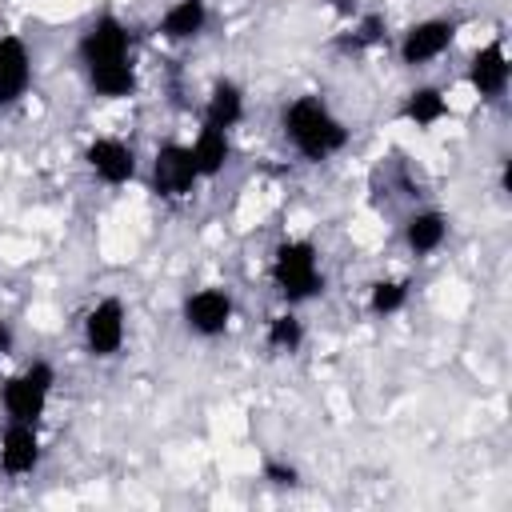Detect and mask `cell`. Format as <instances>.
<instances>
[{
  "mask_svg": "<svg viewBox=\"0 0 512 512\" xmlns=\"http://www.w3.org/2000/svg\"><path fill=\"white\" fill-rule=\"evenodd\" d=\"M84 348L100 360H108L124 348V304L116 296L96 300V308L84 316Z\"/></svg>",
  "mask_w": 512,
  "mask_h": 512,
  "instance_id": "6",
  "label": "cell"
},
{
  "mask_svg": "<svg viewBox=\"0 0 512 512\" xmlns=\"http://www.w3.org/2000/svg\"><path fill=\"white\" fill-rule=\"evenodd\" d=\"M272 284L280 288V296L288 304H300V300H312L320 288H324V276H320V256L308 240H284L272 256Z\"/></svg>",
  "mask_w": 512,
  "mask_h": 512,
  "instance_id": "3",
  "label": "cell"
},
{
  "mask_svg": "<svg viewBox=\"0 0 512 512\" xmlns=\"http://www.w3.org/2000/svg\"><path fill=\"white\" fill-rule=\"evenodd\" d=\"M232 320V296L224 288H200L184 300V324L196 332V336H220Z\"/></svg>",
  "mask_w": 512,
  "mask_h": 512,
  "instance_id": "9",
  "label": "cell"
},
{
  "mask_svg": "<svg viewBox=\"0 0 512 512\" xmlns=\"http://www.w3.org/2000/svg\"><path fill=\"white\" fill-rule=\"evenodd\" d=\"M508 80H512V64H508V52H504L500 40H492V44H484V48L472 52V60H468V84H472L476 96L496 100V96L508 92Z\"/></svg>",
  "mask_w": 512,
  "mask_h": 512,
  "instance_id": "8",
  "label": "cell"
},
{
  "mask_svg": "<svg viewBox=\"0 0 512 512\" xmlns=\"http://www.w3.org/2000/svg\"><path fill=\"white\" fill-rule=\"evenodd\" d=\"M284 136L304 160H328L348 144V128L320 96H296L284 108Z\"/></svg>",
  "mask_w": 512,
  "mask_h": 512,
  "instance_id": "2",
  "label": "cell"
},
{
  "mask_svg": "<svg viewBox=\"0 0 512 512\" xmlns=\"http://www.w3.org/2000/svg\"><path fill=\"white\" fill-rule=\"evenodd\" d=\"M380 40H384V16H380V12L360 16L356 36H352V48H372V44H380Z\"/></svg>",
  "mask_w": 512,
  "mask_h": 512,
  "instance_id": "20",
  "label": "cell"
},
{
  "mask_svg": "<svg viewBox=\"0 0 512 512\" xmlns=\"http://www.w3.org/2000/svg\"><path fill=\"white\" fill-rule=\"evenodd\" d=\"M268 348H276V352H296L300 344H304V324L292 316V312H280V316H272L268 320Z\"/></svg>",
  "mask_w": 512,
  "mask_h": 512,
  "instance_id": "19",
  "label": "cell"
},
{
  "mask_svg": "<svg viewBox=\"0 0 512 512\" xmlns=\"http://www.w3.org/2000/svg\"><path fill=\"white\" fill-rule=\"evenodd\" d=\"M8 352H12V328H8L4 320H0V360H4Z\"/></svg>",
  "mask_w": 512,
  "mask_h": 512,
  "instance_id": "23",
  "label": "cell"
},
{
  "mask_svg": "<svg viewBox=\"0 0 512 512\" xmlns=\"http://www.w3.org/2000/svg\"><path fill=\"white\" fill-rule=\"evenodd\" d=\"M332 8H336L340 16H356V12H360V0H332Z\"/></svg>",
  "mask_w": 512,
  "mask_h": 512,
  "instance_id": "22",
  "label": "cell"
},
{
  "mask_svg": "<svg viewBox=\"0 0 512 512\" xmlns=\"http://www.w3.org/2000/svg\"><path fill=\"white\" fill-rule=\"evenodd\" d=\"M200 172H196V160H192V148L188 144H160L156 156H152V188L160 200H184L192 196Z\"/></svg>",
  "mask_w": 512,
  "mask_h": 512,
  "instance_id": "5",
  "label": "cell"
},
{
  "mask_svg": "<svg viewBox=\"0 0 512 512\" xmlns=\"http://www.w3.org/2000/svg\"><path fill=\"white\" fill-rule=\"evenodd\" d=\"M204 24H208V4L204 0H176L164 16H160V36L164 40H192V36H200L204 32Z\"/></svg>",
  "mask_w": 512,
  "mask_h": 512,
  "instance_id": "14",
  "label": "cell"
},
{
  "mask_svg": "<svg viewBox=\"0 0 512 512\" xmlns=\"http://www.w3.org/2000/svg\"><path fill=\"white\" fill-rule=\"evenodd\" d=\"M264 476L272 484H296V468L292 464H264Z\"/></svg>",
  "mask_w": 512,
  "mask_h": 512,
  "instance_id": "21",
  "label": "cell"
},
{
  "mask_svg": "<svg viewBox=\"0 0 512 512\" xmlns=\"http://www.w3.org/2000/svg\"><path fill=\"white\" fill-rule=\"evenodd\" d=\"M452 40H456V20H448V16H428V20H420V24H412L408 32H404V40H400V60L404 64H428V60H436V56H444L448 48H452Z\"/></svg>",
  "mask_w": 512,
  "mask_h": 512,
  "instance_id": "7",
  "label": "cell"
},
{
  "mask_svg": "<svg viewBox=\"0 0 512 512\" xmlns=\"http://www.w3.org/2000/svg\"><path fill=\"white\" fill-rule=\"evenodd\" d=\"M40 464V436H36V424H24V420H8L4 436H0V468L8 476H28L36 472Z\"/></svg>",
  "mask_w": 512,
  "mask_h": 512,
  "instance_id": "11",
  "label": "cell"
},
{
  "mask_svg": "<svg viewBox=\"0 0 512 512\" xmlns=\"http://www.w3.org/2000/svg\"><path fill=\"white\" fill-rule=\"evenodd\" d=\"M132 40H128V28L116 20V16H96L88 24V32L80 36V60H84V72H88V84L116 100V96H128L136 88V72H132Z\"/></svg>",
  "mask_w": 512,
  "mask_h": 512,
  "instance_id": "1",
  "label": "cell"
},
{
  "mask_svg": "<svg viewBox=\"0 0 512 512\" xmlns=\"http://www.w3.org/2000/svg\"><path fill=\"white\" fill-rule=\"evenodd\" d=\"M404 300H408V284H404V280H376V284L368 288V312H376V316L400 312Z\"/></svg>",
  "mask_w": 512,
  "mask_h": 512,
  "instance_id": "18",
  "label": "cell"
},
{
  "mask_svg": "<svg viewBox=\"0 0 512 512\" xmlns=\"http://www.w3.org/2000/svg\"><path fill=\"white\" fill-rule=\"evenodd\" d=\"M84 160L96 172V180H104V184H128L136 176V152L124 140H116V136L92 140L88 152H84Z\"/></svg>",
  "mask_w": 512,
  "mask_h": 512,
  "instance_id": "10",
  "label": "cell"
},
{
  "mask_svg": "<svg viewBox=\"0 0 512 512\" xmlns=\"http://www.w3.org/2000/svg\"><path fill=\"white\" fill-rule=\"evenodd\" d=\"M192 148V160H196V172H200V180H208V176H216V172H224V164H228V156H232V144H228V132H220V128H200V136L188 144Z\"/></svg>",
  "mask_w": 512,
  "mask_h": 512,
  "instance_id": "16",
  "label": "cell"
},
{
  "mask_svg": "<svg viewBox=\"0 0 512 512\" xmlns=\"http://www.w3.org/2000/svg\"><path fill=\"white\" fill-rule=\"evenodd\" d=\"M52 384H56V372L52 364L36 360L28 364L24 372L8 376L0 384V404H4V416L8 420H24V424H36L48 408V396H52Z\"/></svg>",
  "mask_w": 512,
  "mask_h": 512,
  "instance_id": "4",
  "label": "cell"
},
{
  "mask_svg": "<svg viewBox=\"0 0 512 512\" xmlns=\"http://www.w3.org/2000/svg\"><path fill=\"white\" fill-rule=\"evenodd\" d=\"M444 240H448V220H444V212L424 208V212L408 216V224H404V244H408L416 256L436 252Z\"/></svg>",
  "mask_w": 512,
  "mask_h": 512,
  "instance_id": "15",
  "label": "cell"
},
{
  "mask_svg": "<svg viewBox=\"0 0 512 512\" xmlns=\"http://www.w3.org/2000/svg\"><path fill=\"white\" fill-rule=\"evenodd\" d=\"M404 116L416 124V128H432L448 116V100L440 88H412L408 100H404Z\"/></svg>",
  "mask_w": 512,
  "mask_h": 512,
  "instance_id": "17",
  "label": "cell"
},
{
  "mask_svg": "<svg viewBox=\"0 0 512 512\" xmlns=\"http://www.w3.org/2000/svg\"><path fill=\"white\" fill-rule=\"evenodd\" d=\"M32 84V56L24 40L0 36V104H16Z\"/></svg>",
  "mask_w": 512,
  "mask_h": 512,
  "instance_id": "12",
  "label": "cell"
},
{
  "mask_svg": "<svg viewBox=\"0 0 512 512\" xmlns=\"http://www.w3.org/2000/svg\"><path fill=\"white\" fill-rule=\"evenodd\" d=\"M240 120H244V92H240V84L216 80L212 92H208V104H204V124L228 132V128H236Z\"/></svg>",
  "mask_w": 512,
  "mask_h": 512,
  "instance_id": "13",
  "label": "cell"
}]
</instances>
